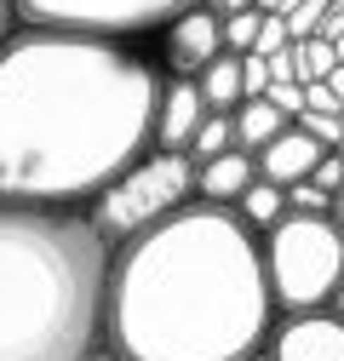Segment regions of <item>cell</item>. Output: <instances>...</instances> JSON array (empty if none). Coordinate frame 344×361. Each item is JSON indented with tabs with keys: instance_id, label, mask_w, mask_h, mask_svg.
<instances>
[{
	"instance_id": "1",
	"label": "cell",
	"mask_w": 344,
	"mask_h": 361,
	"mask_svg": "<svg viewBox=\"0 0 344 361\" xmlns=\"http://www.w3.org/2000/svg\"><path fill=\"white\" fill-rule=\"evenodd\" d=\"M161 92L155 35L18 23L0 40V201L86 212L104 184L155 149Z\"/></svg>"
},
{
	"instance_id": "2",
	"label": "cell",
	"mask_w": 344,
	"mask_h": 361,
	"mask_svg": "<svg viewBox=\"0 0 344 361\" xmlns=\"http://www.w3.org/2000/svg\"><path fill=\"white\" fill-rule=\"evenodd\" d=\"M270 327L264 235L235 207L190 201L109 258L104 344L121 361H247Z\"/></svg>"
},
{
	"instance_id": "3",
	"label": "cell",
	"mask_w": 344,
	"mask_h": 361,
	"mask_svg": "<svg viewBox=\"0 0 344 361\" xmlns=\"http://www.w3.org/2000/svg\"><path fill=\"white\" fill-rule=\"evenodd\" d=\"M115 247L86 212L0 201V361H80L104 344Z\"/></svg>"
},
{
	"instance_id": "4",
	"label": "cell",
	"mask_w": 344,
	"mask_h": 361,
	"mask_svg": "<svg viewBox=\"0 0 344 361\" xmlns=\"http://www.w3.org/2000/svg\"><path fill=\"white\" fill-rule=\"evenodd\" d=\"M264 276H270L276 315L327 310L344 281V230L333 218L287 212L281 224L264 230Z\"/></svg>"
},
{
	"instance_id": "5",
	"label": "cell",
	"mask_w": 344,
	"mask_h": 361,
	"mask_svg": "<svg viewBox=\"0 0 344 361\" xmlns=\"http://www.w3.org/2000/svg\"><path fill=\"white\" fill-rule=\"evenodd\" d=\"M195 201V161L190 149H149L126 166L115 184H104L92 201H86V218H92V230L121 247L144 230H155L161 218L184 212Z\"/></svg>"
},
{
	"instance_id": "6",
	"label": "cell",
	"mask_w": 344,
	"mask_h": 361,
	"mask_svg": "<svg viewBox=\"0 0 344 361\" xmlns=\"http://www.w3.org/2000/svg\"><path fill=\"white\" fill-rule=\"evenodd\" d=\"M190 0H12L18 23L35 29H80V35H115V40H138L161 35Z\"/></svg>"
},
{
	"instance_id": "7",
	"label": "cell",
	"mask_w": 344,
	"mask_h": 361,
	"mask_svg": "<svg viewBox=\"0 0 344 361\" xmlns=\"http://www.w3.org/2000/svg\"><path fill=\"white\" fill-rule=\"evenodd\" d=\"M155 47H161L166 75H190V80H195L212 58L224 52V18L212 12L207 0H190V6L155 35Z\"/></svg>"
},
{
	"instance_id": "8",
	"label": "cell",
	"mask_w": 344,
	"mask_h": 361,
	"mask_svg": "<svg viewBox=\"0 0 344 361\" xmlns=\"http://www.w3.org/2000/svg\"><path fill=\"white\" fill-rule=\"evenodd\" d=\"M264 355L270 361H344V315H333V310L276 315Z\"/></svg>"
},
{
	"instance_id": "9",
	"label": "cell",
	"mask_w": 344,
	"mask_h": 361,
	"mask_svg": "<svg viewBox=\"0 0 344 361\" xmlns=\"http://www.w3.org/2000/svg\"><path fill=\"white\" fill-rule=\"evenodd\" d=\"M321 155H327V144L310 138L298 121H287V126H281V132H276V138L258 149L252 161H258V178H270V184H305L310 166H316Z\"/></svg>"
},
{
	"instance_id": "10",
	"label": "cell",
	"mask_w": 344,
	"mask_h": 361,
	"mask_svg": "<svg viewBox=\"0 0 344 361\" xmlns=\"http://www.w3.org/2000/svg\"><path fill=\"white\" fill-rule=\"evenodd\" d=\"M201 115H207L201 86L190 75H166V92H161V109H155V149H190Z\"/></svg>"
},
{
	"instance_id": "11",
	"label": "cell",
	"mask_w": 344,
	"mask_h": 361,
	"mask_svg": "<svg viewBox=\"0 0 344 361\" xmlns=\"http://www.w3.org/2000/svg\"><path fill=\"white\" fill-rule=\"evenodd\" d=\"M258 178V161L247 149H224L195 166V201H212V207H235L247 195V184Z\"/></svg>"
},
{
	"instance_id": "12",
	"label": "cell",
	"mask_w": 344,
	"mask_h": 361,
	"mask_svg": "<svg viewBox=\"0 0 344 361\" xmlns=\"http://www.w3.org/2000/svg\"><path fill=\"white\" fill-rule=\"evenodd\" d=\"M230 126H235V149H247V155H258V149H264L270 138H276V132L287 126V115L264 98V92H258V98H241L235 109H230Z\"/></svg>"
},
{
	"instance_id": "13",
	"label": "cell",
	"mask_w": 344,
	"mask_h": 361,
	"mask_svg": "<svg viewBox=\"0 0 344 361\" xmlns=\"http://www.w3.org/2000/svg\"><path fill=\"white\" fill-rule=\"evenodd\" d=\"M195 86H201V104L207 109H235L247 92H241V52H219V58H212L201 75H195Z\"/></svg>"
},
{
	"instance_id": "14",
	"label": "cell",
	"mask_w": 344,
	"mask_h": 361,
	"mask_svg": "<svg viewBox=\"0 0 344 361\" xmlns=\"http://www.w3.org/2000/svg\"><path fill=\"white\" fill-rule=\"evenodd\" d=\"M235 212H241V224H252V230L264 235L270 224H281V218H287V184H270V178H252V184H247V195L235 201Z\"/></svg>"
},
{
	"instance_id": "15",
	"label": "cell",
	"mask_w": 344,
	"mask_h": 361,
	"mask_svg": "<svg viewBox=\"0 0 344 361\" xmlns=\"http://www.w3.org/2000/svg\"><path fill=\"white\" fill-rule=\"evenodd\" d=\"M224 149H235V126H230V115H224V109H207V115H201V126H195V138H190V161L201 166V161L224 155Z\"/></svg>"
},
{
	"instance_id": "16",
	"label": "cell",
	"mask_w": 344,
	"mask_h": 361,
	"mask_svg": "<svg viewBox=\"0 0 344 361\" xmlns=\"http://www.w3.org/2000/svg\"><path fill=\"white\" fill-rule=\"evenodd\" d=\"M293 58H298V86H310V80H327L338 69V52H333V40L310 35V40H293Z\"/></svg>"
},
{
	"instance_id": "17",
	"label": "cell",
	"mask_w": 344,
	"mask_h": 361,
	"mask_svg": "<svg viewBox=\"0 0 344 361\" xmlns=\"http://www.w3.org/2000/svg\"><path fill=\"white\" fill-rule=\"evenodd\" d=\"M258 23H264V12H258V6H247V12H230V18H224V52H252Z\"/></svg>"
},
{
	"instance_id": "18",
	"label": "cell",
	"mask_w": 344,
	"mask_h": 361,
	"mask_svg": "<svg viewBox=\"0 0 344 361\" xmlns=\"http://www.w3.org/2000/svg\"><path fill=\"white\" fill-rule=\"evenodd\" d=\"M281 18H287V29H293V40H310V35L321 29V18H327V0H293Z\"/></svg>"
},
{
	"instance_id": "19",
	"label": "cell",
	"mask_w": 344,
	"mask_h": 361,
	"mask_svg": "<svg viewBox=\"0 0 344 361\" xmlns=\"http://www.w3.org/2000/svg\"><path fill=\"white\" fill-rule=\"evenodd\" d=\"M287 212H310V218H333V195L316 184H287Z\"/></svg>"
},
{
	"instance_id": "20",
	"label": "cell",
	"mask_w": 344,
	"mask_h": 361,
	"mask_svg": "<svg viewBox=\"0 0 344 361\" xmlns=\"http://www.w3.org/2000/svg\"><path fill=\"white\" fill-rule=\"evenodd\" d=\"M287 47H293V29H287V18H281V12H264V23H258V40H252V52L276 58V52H287Z\"/></svg>"
},
{
	"instance_id": "21",
	"label": "cell",
	"mask_w": 344,
	"mask_h": 361,
	"mask_svg": "<svg viewBox=\"0 0 344 361\" xmlns=\"http://www.w3.org/2000/svg\"><path fill=\"white\" fill-rule=\"evenodd\" d=\"M305 184H316V190L338 195V190H344V155H338V149H327V155L310 166V178H305Z\"/></svg>"
},
{
	"instance_id": "22",
	"label": "cell",
	"mask_w": 344,
	"mask_h": 361,
	"mask_svg": "<svg viewBox=\"0 0 344 361\" xmlns=\"http://www.w3.org/2000/svg\"><path fill=\"white\" fill-rule=\"evenodd\" d=\"M264 98H270L287 121H298V115H305V86H298V80H270V86H264Z\"/></svg>"
},
{
	"instance_id": "23",
	"label": "cell",
	"mask_w": 344,
	"mask_h": 361,
	"mask_svg": "<svg viewBox=\"0 0 344 361\" xmlns=\"http://www.w3.org/2000/svg\"><path fill=\"white\" fill-rule=\"evenodd\" d=\"M264 86H270V58L264 52H241V92L258 98Z\"/></svg>"
},
{
	"instance_id": "24",
	"label": "cell",
	"mask_w": 344,
	"mask_h": 361,
	"mask_svg": "<svg viewBox=\"0 0 344 361\" xmlns=\"http://www.w3.org/2000/svg\"><path fill=\"white\" fill-rule=\"evenodd\" d=\"M298 126H305L310 138H321L327 149H338V144H344V126H338V115H316V109H305V115H298Z\"/></svg>"
},
{
	"instance_id": "25",
	"label": "cell",
	"mask_w": 344,
	"mask_h": 361,
	"mask_svg": "<svg viewBox=\"0 0 344 361\" xmlns=\"http://www.w3.org/2000/svg\"><path fill=\"white\" fill-rule=\"evenodd\" d=\"M305 109H316V115H344L327 80H310V86H305Z\"/></svg>"
},
{
	"instance_id": "26",
	"label": "cell",
	"mask_w": 344,
	"mask_h": 361,
	"mask_svg": "<svg viewBox=\"0 0 344 361\" xmlns=\"http://www.w3.org/2000/svg\"><path fill=\"white\" fill-rule=\"evenodd\" d=\"M316 35H321V40H338V35H344V0H327V18H321Z\"/></svg>"
},
{
	"instance_id": "27",
	"label": "cell",
	"mask_w": 344,
	"mask_h": 361,
	"mask_svg": "<svg viewBox=\"0 0 344 361\" xmlns=\"http://www.w3.org/2000/svg\"><path fill=\"white\" fill-rule=\"evenodd\" d=\"M270 80H298V58H293V47L270 58Z\"/></svg>"
},
{
	"instance_id": "28",
	"label": "cell",
	"mask_w": 344,
	"mask_h": 361,
	"mask_svg": "<svg viewBox=\"0 0 344 361\" xmlns=\"http://www.w3.org/2000/svg\"><path fill=\"white\" fill-rule=\"evenodd\" d=\"M18 29V12H12V0H0V40H6Z\"/></svg>"
},
{
	"instance_id": "29",
	"label": "cell",
	"mask_w": 344,
	"mask_h": 361,
	"mask_svg": "<svg viewBox=\"0 0 344 361\" xmlns=\"http://www.w3.org/2000/svg\"><path fill=\"white\" fill-rule=\"evenodd\" d=\"M327 86H333V98H338V109H344V63H338V69L327 75Z\"/></svg>"
},
{
	"instance_id": "30",
	"label": "cell",
	"mask_w": 344,
	"mask_h": 361,
	"mask_svg": "<svg viewBox=\"0 0 344 361\" xmlns=\"http://www.w3.org/2000/svg\"><path fill=\"white\" fill-rule=\"evenodd\" d=\"M80 361H121V355H115V350H109V344H98V350H86V355H80Z\"/></svg>"
},
{
	"instance_id": "31",
	"label": "cell",
	"mask_w": 344,
	"mask_h": 361,
	"mask_svg": "<svg viewBox=\"0 0 344 361\" xmlns=\"http://www.w3.org/2000/svg\"><path fill=\"white\" fill-rule=\"evenodd\" d=\"M252 6H258V12H287L293 0H252Z\"/></svg>"
},
{
	"instance_id": "32",
	"label": "cell",
	"mask_w": 344,
	"mask_h": 361,
	"mask_svg": "<svg viewBox=\"0 0 344 361\" xmlns=\"http://www.w3.org/2000/svg\"><path fill=\"white\" fill-rule=\"evenodd\" d=\"M333 224H338V230H344V190L333 195Z\"/></svg>"
},
{
	"instance_id": "33",
	"label": "cell",
	"mask_w": 344,
	"mask_h": 361,
	"mask_svg": "<svg viewBox=\"0 0 344 361\" xmlns=\"http://www.w3.org/2000/svg\"><path fill=\"white\" fill-rule=\"evenodd\" d=\"M333 315H344V281H338V293H333Z\"/></svg>"
},
{
	"instance_id": "34",
	"label": "cell",
	"mask_w": 344,
	"mask_h": 361,
	"mask_svg": "<svg viewBox=\"0 0 344 361\" xmlns=\"http://www.w3.org/2000/svg\"><path fill=\"white\" fill-rule=\"evenodd\" d=\"M333 52H338V63H344V35H338V40H333Z\"/></svg>"
},
{
	"instance_id": "35",
	"label": "cell",
	"mask_w": 344,
	"mask_h": 361,
	"mask_svg": "<svg viewBox=\"0 0 344 361\" xmlns=\"http://www.w3.org/2000/svg\"><path fill=\"white\" fill-rule=\"evenodd\" d=\"M247 361H270V355H264V350H252V355H247Z\"/></svg>"
},
{
	"instance_id": "36",
	"label": "cell",
	"mask_w": 344,
	"mask_h": 361,
	"mask_svg": "<svg viewBox=\"0 0 344 361\" xmlns=\"http://www.w3.org/2000/svg\"><path fill=\"white\" fill-rule=\"evenodd\" d=\"M338 126H344V115H338Z\"/></svg>"
},
{
	"instance_id": "37",
	"label": "cell",
	"mask_w": 344,
	"mask_h": 361,
	"mask_svg": "<svg viewBox=\"0 0 344 361\" xmlns=\"http://www.w3.org/2000/svg\"><path fill=\"white\" fill-rule=\"evenodd\" d=\"M338 155H344V144H338Z\"/></svg>"
},
{
	"instance_id": "38",
	"label": "cell",
	"mask_w": 344,
	"mask_h": 361,
	"mask_svg": "<svg viewBox=\"0 0 344 361\" xmlns=\"http://www.w3.org/2000/svg\"><path fill=\"white\" fill-rule=\"evenodd\" d=\"M207 6H212V0H207Z\"/></svg>"
}]
</instances>
